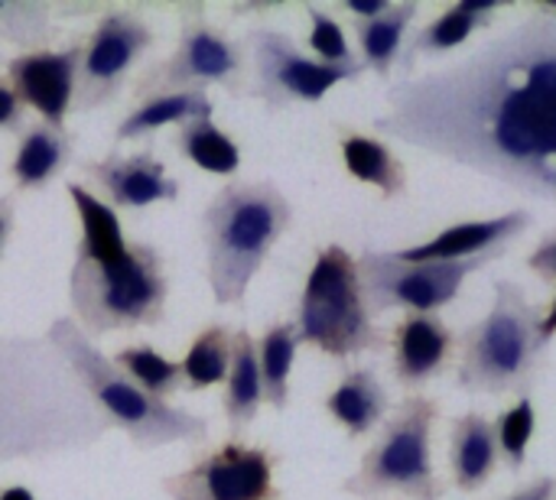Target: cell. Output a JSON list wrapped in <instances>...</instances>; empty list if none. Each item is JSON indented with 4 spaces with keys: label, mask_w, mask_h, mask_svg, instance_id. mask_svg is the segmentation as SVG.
<instances>
[{
    "label": "cell",
    "mask_w": 556,
    "mask_h": 500,
    "mask_svg": "<svg viewBox=\"0 0 556 500\" xmlns=\"http://www.w3.org/2000/svg\"><path fill=\"white\" fill-rule=\"evenodd\" d=\"M534 225V215L528 208L505 211L498 218L485 221H463L443 228L437 238L391 251L404 264H427V260H469V257H485V254H502L511 241H518L528 228Z\"/></svg>",
    "instance_id": "e0dca14e"
},
{
    "label": "cell",
    "mask_w": 556,
    "mask_h": 500,
    "mask_svg": "<svg viewBox=\"0 0 556 500\" xmlns=\"http://www.w3.org/2000/svg\"><path fill=\"white\" fill-rule=\"evenodd\" d=\"M153 46H156V33L137 10L111 7V10L98 13L91 33L85 36L75 111L88 114V111L114 104L121 98L134 65Z\"/></svg>",
    "instance_id": "7c38bea8"
},
{
    "label": "cell",
    "mask_w": 556,
    "mask_h": 500,
    "mask_svg": "<svg viewBox=\"0 0 556 500\" xmlns=\"http://www.w3.org/2000/svg\"><path fill=\"white\" fill-rule=\"evenodd\" d=\"M78 169L101 192L98 198L108 202L114 211H143L150 205L179 198V179L166 172L163 159H156L153 150H114L101 159H81Z\"/></svg>",
    "instance_id": "9a60e30c"
},
{
    "label": "cell",
    "mask_w": 556,
    "mask_h": 500,
    "mask_svg": "<svg viewBox=\"0 0 556 500\" xmlns=\"http://www.w3.org/2000/svg\"><path fill=\"white\" fill-rule=\"evenodd\" d=\"M456 348L459 335H453L440 312H410L391 332V374L404 390L417 394L450 368Z\"/></svg>",
    "instance_id": "2e32d148"
},
{
    "label": "cell",
    "mask_w": 556,
    "mask_h": 500,
    "mask_svg": "<svg viewBox=\"0 0 556 500\" xmlns=\"http://www.w3.org/2000/svg\"><path fill=\"white\" fill-rule=\"evenodd\" d=\"M13 225H16V195L7 192V195H0V260H3L7 244L13 238Z\"/></svg>",
    "instance_id": "8d00e7d4"
},
{
    "label": "cell",
    "mask_w": 556,
    "mask_h": 500,
    "mask_svg": "<svg viewBox=\"0 0 556 500\" xmlns=\"http://www.w3.org/2000/svg\"><path fill=\"white\" fill-rule=\"evenodd\" d=\"M502 254L469 257V260H427L404 264L384 251H365L358 257V273L365 286V299L371 316L384 312H440L453 306L463 293V283L498 260Z\"/></svg>",
    "instance_id": "8fae6325"
},
{
    "label": "cell",
    "mask_w": 556,
    "mask_h": 500,
    "mask_svg": "<svg viewBox=\"0 0 556 500\" xmlns=\"http://www.w3.org/2000/svg\"><path fill=\"white\" fill-rule=\"evenodd\" d=\"M538 430V410H534V397L525 394L518 397V403L505 413H498L495 420V436H498V452L508 465V472H521L531 452V439Z\"/></svg>",
    "instance_id": "4dcf8cb0"
},
{
    "label": "cell",
    "mask_w": 556,
    "mask_h": 500,
    "mask_svg": "<svg viewBox=\"0 0 556 500\" xmlns=\"http://www.w3.org/2000/svg\"><path fill=\"white\" fill-rule=\"evenodd\" d=\"M26 104L20 101L16 88L10 85L7 75H0V133L20 137L26 130Z\"/></svg>",
    "instance_id": "d6a6232c"
},
{
    "label": "cell",
    "mask_w": 556,
    "mask_h": 500,
    "mask_svg": "<svg viewBox=\"0 0 556 500\" xmlns=\"http://www.w3.org/2000/svg\"><path fill=\"white\" fill-rule=\"evenodd\" d=\"M528 270L541 277L544 283H556V228L541 238V244L528 254Z\"/></svg>",
    "instance_id": "836d02e7"
},
{
    "label": "cell",
    "mask_w": 556,
    "mask_h": 500,
    "mask_svg": "<svg viewBox=\"0 0 556 500\" xmlns=\"http://www.w3.org/2000/svg\"><path fill=\"white\" fill-rule=\"evenodd\" d=\"M492 309L459 335L456 384L463 394H531L547 348L541 338V309L515 280L492 283Z\"/></svg>",
    "instance_id": "8992f818"
},
{
    "label": "cell",
    "mask_w": 556,
    "mask_h": 500,
    "mask_svg": "<svg viewBox=\"0 0 556 500\" xmlns=\"http://www.w3.org/2000/svg\"><path fill=\"white\" fill-rule=\"evenodd\" d=\"M437 420L440 403L433 397L407 394L362 456L358 472L342 482V491L358 500H443L446 485L433 469Z\"/></svg>",
    "instance_id": "ba28073f"
},
{
    "label": "cell",
    "mask_w": 556,
    "mask_h": 500,
    "mask_svg": "<svg viewBox=\"0 0 556 500\" xmlns=\"http://www.w3.org/2000/svg\"><path fill=\"white\" fill-rule=\"evenodd\" d=\"M556 335V293L554 299L547 303V309H541V338H544V345H551Z\"/></svg>",
    "instance_id": "74e56055"
},
{
    "label": "cell",
    "mask_w": 556,
    "mask_h": 500,
    "mask_svg": "<svg viewBox=\"0 0 556 500\" xmlns=\"http://www.w3.org/2000/svg\"><path fill=\"white\" fill-rule=\"evenodd\" d=\"M306 13H309V23H313V29H309V36H306V42H309V49L316 52V59H319V62H326V65H355V62H362V59L352 52V46H349V36H345L342 23H339L329 10H323V7H316V3H309V7H306Z\"/></svg>",
    "instance_id": "1f68e13d"
},
{
    "label": "cell",
    "mask_w": 556,
    "mask_h": 500,
    "mask_svg": "<svg viewBox=\"0 0 556 500\" xmlns=\"http://www.w3.org/2000/svg\"><path fill=\"white\" fill-rule=\"evenodd\" d=\"M264 407V381H261V364H257V338L248 329L235 332V348H231V371L225 381L222 394V410L231 439L251 430Z\"/></svg>",
    "instance_id": "603a6c76"
},
{
    "label": "cell",
    "mask_w": 556,
    "mask_h": 500,
    "mask_svg": "<svg viewBox=\"0 0 556 500\" xmlns=\"http://www.w3.org/2000/svg\"><path fill=\"white\" fill-rule=\"evenodd\" d=\"M215 114V104L208 101V91H169V94H150L134 101V107L117 120L114 143L150 137L163 127H182L189 120H205Z\"/></svg>",
    "instance_id": "cb8c5ba5"
},
{
    "label": "cell",
    "mask_w": 556,
    "mask_h": 500,
    "mask_svg": "<svg viewBox=\"0 0 556 500\" xmlns=\"http://www.w3.org/2000/svg\"><path fill=\"white\" fill-rule=\"evenodd\" d=\"M277 465V452L228 439L189 469L163 478V491L169 500H283Z\"/></svg>",
    "instance_id": "4fadbf2b"
},
{
    "label": "cell",
    "mask_w": 556,
    "mask_h": 500,
    "mask_svg": "<svg viewBox=\"0 0 556 500\" xmlns=\"http://www.w3.org/2000/svg\"><path fill=\"white\" fill-rule=\"evenodd\" d=\"M371 127L556 205V20L528 13L440 68L397 78Z\"/></svg>",
    "instance_id": "6da1fadb"
},
{
    "label": "cell",
    "mask_w": 556,
    "mask_h": 500,
    "mask_svg": "<svg viewBox=\"0 0 556 500\" xmlns=\"http://www.w3.org/2000/svg\"><path fill=\"white\" fill-rule=\"evenodd\" d=\"M65 192L81 225L68 270V306L78 329L94 342L111 332L163 325L169 303L163 251L130 241L117 211L88 185L65 182Z\"/></svg>",
    "instance_id": "7a4b0ae2"
},
{
    "label": "cell",
    "mask_w": 556,
    "mask_h": 500,
    "mask_svg": "<svg viewBox=\"0 0 556 500\" xmlns=\"http://www.w3.org/2000/svg\"><path fill=\"white\" fill-rule=\"evenodd\" d=\"M502 465L495 420L479 410L463 413L450 430V482L459 495H479Z\"/></svg>",
    "instance_id": "ac0fdd59"
},
{
    "label": "cell",
    "mask_w": 556,
    "mask_h": 500,
    "mask_svg": "<svg viewBox=\"0 0 556 500\" xmlns=\"http://www.w3.org/2000/svg\"><path fill=\"white\" fill-rule=\"evenodd\" d=\"M49 342L62 351L68 368L85 384L88 397L101 410L111 430L127 433L134 449L153 452L176 443L199 446L208 439V420L199 413H189L182 407H173L169 400H156L147 390H140L101 348L78 329L72 316H59L46 329Z\"/></svg>",
    "instance_id": "5b68a950"
},
{
    "label": "cell",
    "mask_w": 556,
    "mask_h": 500,
    "mask_svg": "<svg viewBox=\"0 0 556 500\" xmlns=\"http://www.w3.org/2000/svg\"><path fill=\"white\" fill-rule=\"evenodd\" d=\"M394 3L391 0H342L339 10L352 20V23H362V20H375L381 13H388Z\"/></svg>",
    "instance_id": "e575fe53"
},
{
    "label": "cell",
    "mask_w": 556,
    "mask_h": 500,
    "mask_svg": "<svg viewBox=\"0 0 556 500\" xmlns=\"http://www.w3.org/2000/svg\"><path fill=\"white\" fill-rule=\"evenodd\" d=\"M293 225L290 198L267 179L222 185L202 211L205 280L218 306H241L277 241Z\"/></svg>",
    "instance_id": "277c9868"
},
{
    "label": "cell",
    "mask_w": 556,
    "mask_h": 500,
    "mask_svg": "<svg viewBox=\"0 0 556 500\" xmlns=\"http://www.w3.org/2000/svg\"><path fill=\"white\" fill-rule=\"evenodd\" d=\"M417 13H420L417 0H401V3H394L388 13H381L375 20L352 23L358 49H362V65L371 68L378 78H388L394 72V65L401 62L404 39H407L410 23L417 20Z\"/></svg>",
    "instance_id": "d4e9b609"
},
{
    "label": "cell",
    "mask_w": 556,
    "mask_h": 500,
    "mask_svg": "<svg viewBox=\"0 0 556 500\" xmlns=\"http://www.w3.org/2000/svg\"><path fill=\"white\" fill-rule=\"evenodd\" d=\"M502 500H556V475H541L531 485H521L518 491H511Z\"/></svg>",
    "instance_id": "d590c367"
},
{
    "label": "cell",
    "mask_w": 556,
    "mask_h": 500,
    "mask_svg": "<svg viewBox=\"0 0 556 500\" xmlns=\"http://www.w3.org/2000/svg\"><path fill=\"white\" fill-rule=\"evenodd\" d=\"M296 348H300L296 322H274L257 338V364H261V381H264V403L270 410H277V413H283L290 407V377H293Z\"/></svg>",
    "instance_id": "4316f807"
},
{
    "label": "cell",
    "mask_w": 556,
    "mask_h": 500,
    "mask_svg": "<svg viewBox=\"0 0 556 500\" xmlns=\"http://www.w3.org/2000/svg\"><path fill=\"white\" fill-rule=\"evenodd\" d=\"M111 433L49 335H0V465L94 449Z\"/></svg>",
    "instance_id": "3957f363"
},
{
    "label": "cell",
    "mask_w": 556,
    "mask_h": 500,
    "mask_svg": "<svg viewBox=\"0 0 556 500\" xmlns=\"http://www.w3.org/2000/svg\"><path fill=\"white\" fill-rule=\"evenodd\" d=\"M72 159H75V137L65 127L33 120L16 137V150L10 159L13 189L16 192H39L49 182H55Z\"/></svg>",
    "instance_id": "d6986e66"
},
{
    "label": "cell",
    "mask_w": 556,
    "mask_h": 500,
    "mask_svg": "<svg viewBox=\"0 0 556 500\" xmlns=\"http://www.w3.org/2000/svg\"><path fill=\"white\" fill-rule=\"evenodd\" d=\"M140 390H147L156 400H169L173 394L186 390V374H182V361H173L166 355H160L150 345H127L111 358Z\"/></svg>",
    "instance_id": "f546056e"
},
{
    "label": "cell",
    "mask_w": 556,
    "mask_h": 500,
    "mask_svg": "<svg viewBox=\"0 0 556 500\" xmlns=\"http://www.w3.org/2000/svg\"><path fill=\"white\" fill-rule=\"evenodd\" d=\"M212 85L225 88L231 98L248 94V46L215 26L202 3H186L179 10L176 49L147 65L130 91L134 101H140L169 91H208Z\"/></svg>",
    "instance_id": "9c48e42d"
},
{
    "label": "cell",
    "mask_w": 556,
    "mask_h": 500,
    "mask_svg": "<svg viewBox=\"0 0 556 500\" xmlns=\"http://www.w3.org/2000/svg\"><path fill=\"white\" fill-rule=\"evenodd\" d=\"M68 13H81V10L55 7L42 0H0V39L23 52L52 49V42L62 33L55 16H68Z\"/></svg>",
    "instance_id": "484cf974"
},
{
    "label": "cell",
    "mask_w": 556,
    "mask_h": 500,
    "mask_svg": "<svg viewBox=\"0 0 556 500\" xmlns=\"http://www.w3.org/2000/svg\"><path fill=\"white\" fill-rule=\"evenodd\" d=\"M0 500H36V495L23 485H10V488H0Z\"/></svg>",
    "instance_id": "f35d334b"
},
{
    "label": "cell",
    "mask_w": 556,
    "mask_h": 500,
    "mask_svg": "<svg viewBox=\"0 0 556 500\" xmlns=\"http://www.w3.org/2000/svg\"><path fill=\"white\" fill-rule=\"evenodd\" d=\"M293 322L300 345H309L332 361L378 355L391 345L368 309L358 257H352L342 244H326L316 251Z\"/></svg>",
    "instance_id": "52a82bcc"
},
{
    "label": "cell",
    "mask_w": 556,
    "mask_h": 500,
    "mask_svg": "<svg viewBox=\"0 0 556 500\" xmlns=\"http://www.w3.org/2000/svg\"><path fill=\"white\" fill-rule=\"evenodd\" d=\"M231 348H235V332L228 325H222V322L205 325L192 338V345L182 358L186 390L199 394V390L225 384L228 371H231Z\"/></svg>",
    "instance_id": "f1b7e54d"
},
{
    "label": "cell",
    "mask_w": 556,
    "mask_h": 500,
    "mask_svg": "<svg viewBox=\"0 0 556 500\" xmlns=\"http://www.w3.org/2000/svg\"><path fill=\"white\" fill-rule=\"evenodd\" d=\"M173 146L182 159H189L192 166H199L202 172L212 176H235L241 169V146L212 120H189L182 127H176L173 133Z\"/></svg>",
    "instance_id": "83f0119b"
},
{
    "label": "cell",
    "mask_w": 556,
    "mask_h": 500,
    "mask_svg": "<svg viewBox=\"0 0 556 500\" xmlns=\"http://www.w3.org/2000/svg\"><path fill=\"white\" fill-rule=\"evenodd\" d=\"M498 10H502V0H459L446 7L437 20L420 26L417 36L407 42V49L401 52V72L410 75L420 59H433V55L466 46L472 33L495 26Z\"/></svg>",
    "instance_id": "ffe728a7"
},
{
    "label": "cell",
    "mask_w": 556,
    "mask_h": 500,
    "mask_svg": "<svg viewBox=\"0 0 556 500\" xmlns=\"http://www.w3.org/2000/svg\"><path fill=\"white\" fill-rule=\"evenodd\" d=\"M85 55V36L75 33L62 49L20 52L7 62V78L16 88L26 111H36L39 120L52 127H65L75 111L78 72Z\"/></svg>",
    "instance_id": "5bb4252c"
},
{
    "label": "cell",
    "mask_w": 556,
    "mask_h": 500,
    "mask_svg": "<svg viewBox=\"0 0 556 500\" xmlns=\"http://www.w3.org/2000/svg\"><path fill=\"white\" fill-rule=\"evenodd\" d=\"M244 46L254 62V81H251L248 94L257 98L267 111L316 104L336 85L358 81L365 75L362 62L326 65L316 55H306L290 33L274 29V26H251Z\"/></svg>",
    "instance_id": "30bf717a"
},
{
    "label": "cell",
    "mask_w": 556,
    "mask_h": 500,
    "mask_svg": "<svg viewBox=\"0 0 556 500\" xmlns=\"http://www.w3.org/2000/svg\"><path fill=\"white\" fill-rule=\"evenodd\" d=\"M339 153L349 176L365 185H375L384 202L407 195V166L384 140L352 127H339Z\"/></svg>",
    "instance_id": "7402d4cb"
},
{
    "label": "cell",
    "mask_w": 556,
    "mask_h": 500,
    "mask_svg": "<svg viewBox=\"0 0 556 500\" xmlns=\"http://www.w3.org/2000/svg\"><path fill=\"white\" fill-rule=\"evenodd\" d=\"M531 13H544V16L556 20V3H531Z\"/></svg>",
    "instance_id": "ab89813d"
},
{
    "label": "cell",
    "mask_w": 556,
    "mask_h": 500,
    "mask_svg": "<svg viewBox=\"0 0 556 500\" xmlns=\"http://www.w3.org/2000/svg\"><path fill=\"white\" fill-rule=\"evenodd\" d=\"M323 407L349 433V439H365L378 426H384L391 397L375 368H352L323 400Z\"/></svg>",
    "instance_id": "44dd1931"
}]
</instances>
